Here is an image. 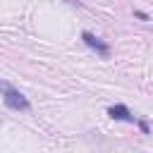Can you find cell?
I'll return each mask as SVG.
<instances>
[{
	"mask_svg": "<svg viewBox=\"0 0 153 153\" xmlns=\"http://www.w3.org/2000/svg\"><path fill=\"white\" fill-rule=\"evenodd\" d=\"M81 41H84L88 48H93L98 55H103V57H108V55H110V45H108L105 41H100L98 36H93L91 31H84V33H81Z\"/></svg>",
	"mask_w": 153,
	"mask_h": 153,
	"instance_id": "2",
	"label": "cell"
},
{
	"mask_svg": "<svg viewBox=\"0 0 153 153\" xmlns=\"http://www.w3.org/2000/svg\"><path fill=\"white\" fill-rule=\"evenodd\" d=\"M108 115H110L112 120H122V122H134V115L129 112V108H127V105H112V108H108Z\"/></svg>",
	"mask_w": 153,
	"mask_h": 153,
	"instance_id": "3",
	"label": "cell"
},
{
	"mask_svg": "<svg viewBox=\"0 0 153 153\" xmlns=\"http://www.w3.org/2000/svg\"><path fill=\"white\" fill-rule=\"evenodd\" d=\"M134 14H136V17H139V19H141V22H148V14H146V12H139V10H136V12H134Z\"/></svg>",
	"mask_w": 153,
	"mask_h": 153,
	"instance_id": "4",
	"label": "cell"
},
{
	"mask_svg": "<svg viewBox=\"0 0 153 153\" xmlns=\"http://www.w3.org/2000/svg\"><path fill=\"white\" fill-rule=\"evenodd\" d=\"M0 93H2V100H5V105H7V108H12V110H19V112H29V110H31V103H29V98H26L22 91H17L12 84H7V81H0Z\"/></svg>",
	"mask_w": 153,
	"mask_h": 153,
	"instance_id": "1",
	"label": "cell"
}]
</instances>
